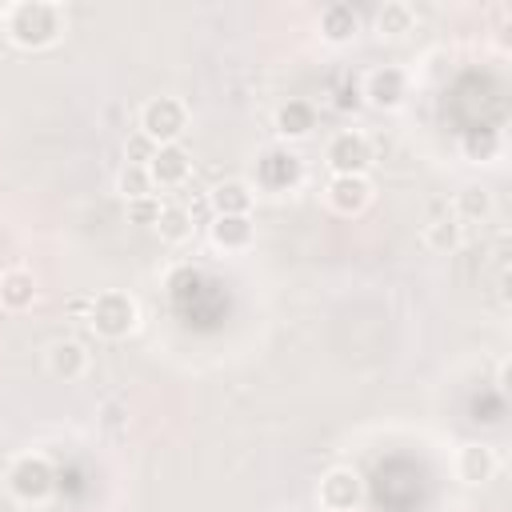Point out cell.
<instances>
[{
  "label": "cell",
  "mask_w": 512,
  "mask_h": 512,
  "mask_svg": "<svg viewBox=\"0 0 512 512\" xmlns=\"http://www.w3.org/2000/svg\"><path fill=\"white\" fill-rule=\"evenodd\" d=\"M208 200H212L216 216H248V208H252V188H248L244 180H220Z\"/></svg>",
  "instance_id": "5bb4252c"
},
{
  "label": "cell",
  "mask_w": 512,
  "mask_h": 512,
  "mask_svg": "<svg viewBox=\"0 0 512 512\" xmlns=\"http://www.w3.org/2000/svg\"><path fill=\"white\" fill-rule=\"evenodd\" d=\"M300 180V156L288 148H268L260 160V184L264 188H292Z\"/></svg>",
  "instance_id": "30bf717a"
},
{
  "label": "cell",
  "mask_w": 512,
  "mask_h": 512,
  "mask_svg": "<svg viewBox=\"0 0 512 512\" xmlns=\"http://www.w3.org/2000/svg\"><path fill=\"white\" fill-rule=\"evenodd\" d=\"M32 300H36V280H32V272H28V268H8V272L0 276V304L12 308V312H20V308H28Z\"/></svg>",
  "instance_id": "9a60e30c"
},
{
  "label": "cell",
  "mask_w": 512,
  "mask_h": 512,
  "mask_svg": "<svg viewBox=\"0 0 512 512\" xmlns=\"http://www.w3.org/2000/svg\"><path fill=\"white\" fill-rule=\"evenodd\" d=\"M84 368H88V352H84V344L80 340H56L52 348H48V372L56 376V380H80L84 376Z\"/></svg>",
  "instance_id": "8fae6325"
},
{
  "label": "cell",
  "mask_w": 512,
  "mask_h": 512,
  "mask_svg": "<svg viewBox=\"0 0 512 512\" xmlns=\"http://www.w3.org/2000/svg\"><path fill=\"white\" fill-rule=\"evenodd\" d=\"M364 96H368L376 108H396V104H404V96H408V76H404V68H396V64L372 68L368 80H364Z\"/></svg>",
  "instance_id": "52a82bcc"
},
{
  "label": "cell",
  "mask_w": 512,
  "mask_h": 512,
  "mask_svg": "<svg viewBox=\"0 0 512 512\" xmlns=\"http://www.w3.org/2000/svg\"><path fill=\"white\" fill-rule=\"evenodd\" d=\"M160 200L156 196H140V200H128V220L132 224H152L156 228V220H160Z\"/></svg>",
  "instance_id": "d4e9b609"
},
{
  "label": "cell",
  "mask_w": 512,
  "mask_h": 512,
  "mask_svg": "<svg viewBox=\"0 0 512 512\" xmlns=\"http://www.w3.org/2000/svg\"><path fill=\"white\" fill-rule=\"evenodd\" d=\"M184 128H188V108L176 96H152L140 108V132L152 144H180Z\"/></svg>",
  "instance_id": "7a4b0ae2"
},
{
  "label": "cell",
  "mask_w": 512,
  "mask_h": 512,
  "mask_svg": "<svg viewBox=\"0 0 512 512\" xmlns=\"http://www.w3.org/2000/svg\"><path fill=\"white\" fill-rule=\"evenodd\" d=\"M368 200H372L368 176H332V184H328V204H332L336 212L356 216V212L368 208Z\"/></svg>",
  "instance_id": "9c48e42d"
},
{
  "label": "cell",
  "mask_w": 512,
  "mask_h": 512,
  "mask_svg": "<svg viewBox=\"0 0 512 512\" xmlns=\"http://www.w3.org/2000/svg\"><path fill=\"white\" fill-rule=\"evenodd\" d=\"M156 232H160V240H168V244H184V240L192 236V212L180 208V204H164V208H160V220H156Z\"/></svg>",
  "instance_id": "ac0fdd59"
},
{
  "label": "cell",
  "mask_w": 512,
  "mask_h": 512,
  "mask_svg": "<svg viewBox=\"0 0 512 512\" xmlns=\"http://www.w3.org/2000/svg\"><path fill=\"white\" fill-rule=\"evenodd\" d=\"M188 168H192V156H188V148H184V144H160V148H156V156H152V164H148L152 188H156V184H160V188L184 184Z\"/></svg>",
  "instance_id": "ba28073f"
},
{
  "label": "cell",
  "mask_w": 512,
  "mask_h": 512,
  "mask_svg": "<svg viewBox=\"0 0 512 512\" xmlns=\"http://www.w3.org/2000/svg\"><path fill=\"white\" fill-rule=\"evenodd\" d=\"M324 156H328V164H332L336 176H364L368 164H372V144L360 132L344 128V132H336L328 140V152Z\"/></svg>",
  "instance_id": "5b68a950"
},
{
  "label": "cell",
  "mask_w": 512,
  "mask_h": 512,
  "mask_svg": "<svg viewBox=\"0 0 512 512\" xmlns=\"http://www.w3.org/2000/svg\"><path fill=\"white\" fill-rule=\"evenodd\" d=\"M316 128V108L308 104V100H288V104H280V112H276V132L284 136V140H300V136H308Z\"/></svg>",
  "instance_id": "4fadbf2b"
},
{
  "label": "cell",
  "mask_w": 512,
  "mask_h": 512,
  "mask_svg": "<svg viewBox=\"0 0 512 512\" xmlns=\"http://www.w3.org/2000/svg\"><path fill=\"white\" fill-rule=\"evenodd\" d=\"M60 32H64V16H60V8L48 4V0H20V4L8 12V36H12L20 48H44V44H52Z\"/></svg>",
  "instance_id": "6da1fadb"
},
{
  "label": "cell",
  "mask_w": 512,
  "mask_h": 512,
  "mask_svg": "<svg viewBox=\"0 0 512 512\" xmlns=\"http://www.w3.org/2000/svg\"><path fill=\"white\" fill-rule=\"evenodd\" d=\"M488 212H492V196L480 184L460 188V196H456V220H488Z\"/></svg>",
  "instance_id": "ffe728a7"
},
{
  "label": "cell",
  "mask_w": 512,
  "mask_h": 512,
  "mask_svg": "<svg viewBox=\"0 0 512 512\" xmlns=\"http://www.w3.org/2000/svg\"><path fill=\"white\" fill-rule=\"evenodd\" d=\"M424 240H428V248H436V252H456V248H460V220H456V216L432 220L428 232H424Z\"/></svg>",
  "instance_id": "44dd1931"
},
{
  "label": "cell",
  "mask_w": 512,
  "mask_h": 512,
  "mask_svg": "<svg viewBox=\"0 0 512 512\" xmlns=\"http://www.w3.org/2000/svg\"><path fill=\"white\" fill-rule=\"evenodd\" d=\"M88 324H92L100 336L120 340V336H128V332L136 328V300H132L128 292H100V296H92V304H88Z\"/></svg>",
  "instance_id": "3957f363"
},
{
  "label": "cell",
  "mask_w": 512,
  "mask_h": 512,
  "mask_svg": "<svg viewBox=\"0 0 512 512\" xmlns=\"http://www.w3.org/2000/svg\"><path fill=\"white\" fill-rule=\"evenodd\" d=\"M496 148H500V136H496L492 128H472V132L464 136V152H468V160H492Z\"/></svg>",
  "instance_id": "7402d4cb"
},
{
  "label": "cell",
  "mask_w": 512,
  "mask_h": 512,
  "mask_svg": "<svg viewBox=\"0 0 512 512\" xmlns=\"http://www.w3.org/2000/svg\"><path fill=\"white\" fill-rule=\"evenodd\" d=\"M356 28H360V16H356V8H352V4H344V0H336V4H328V8L320 12V36H324V40H332V44L352 40V36H356Z\"/></svg>",
  "instance_id": "7c38bea8"
},
{
  "label": "cell",
  "mask_w": 512,
  "mask_h": 512,
  "mask_svg": "<svg viewBox=\"0 0 512 512\" xmlns=\"http://www.w3.org/2000/svg\"><path fill=\"white\" fill-rule=\"evenodd\" d=\"M212 240L228 252L236 248H248L252 244V220L248 216H216L212 220Z\"/></svg>",
  "instance_id": "e0dca14e"
},
{
  "label": "cell",
  "mask_w": 512,
  "mask_h": 512,
  "mask_svg": "<svg viewBox=\"0 0 512 512\" xmlns=\"http://www.w3.org/2000/svg\"><path fill=\"white\" fill-rule=\"evenodd\" d=\"M360 496H364V484L352 468H328L320 476V504L328 512H352L360 504Z\"/></svg>",
  "instance_id": "8992f818"
},
{
  "label": "cell",
  "mask_w": 512,
  "mask_h": 512,
  "mask_svg": "<svg viewBox=\"0 0 512 512\" xmlns=\"http://www.w3.org/2000/svg\"><path fill=\"white\" fill-rule=\"evenodd\" d=\"M412 24H416V16H412V8L404 0H388L376 12V32L380 36H404V32H412Z\"/></svg>",
  "instance_id": "d6986e66"
},
{
  "label": "cell",
  "mask_w": 512,
  "mask_h": 512,
  "mask_svg": "<svg viewBox=\"0 0 512 512\" xmlns=\"http://www.w3.org/2000/svg\"><path fill=\"white\" fill-rule=\"evenodd\" d=\"M456 468H460V480L484 484V480H492V472H496V456H492L488 444H464Z\"/></svg>",
  "instance_id": "2e32d148"
},
{
  "label": "cell",
  "mask_w": 512,
  "mask_h": 512,
  "mask_svg": "<svg viewBox=\"0 0 512 512\" xmlns=\"http://www.w3.org/2000/svg\"><path fill=\"white\" fill-rule=\"evenodd\" d=\"M120 192H124L128 200L152 196V176H148V168H140V164H124V168H120Z\"/></svg>",
  "instance_id": "603a6c76"
},
{
  "label": "cell",
  "mask_w": 512,
  "mask_h": 512,
  "mask_svg": "<svg viewBox=\"0 0 512 512\" xmlns=\"http://www.w3.org/2000/svg\"><path fill=\"white\" fill-rule=\"evenodd\" d=\"M8 488H12V496L36 504V500L52 496L56 472H52V464H48L44 456H20V460L8 468Z\"/></svg>",
  "instance_id": "277c9868"
},
{
  "label": "cell",
  "mask_w": 512,
  "mask_h": 512,
  "mask_svg": "<svg viewBox=\"0 0 512 512\" xmlns=\"http://www.w3.org/2000/svg\"><path fill=\"white\" fill-rule=\"evenodd\" d=\"M156 148H160V144H152L144 132H132V136H128V144H124V156H128V164L148 168V164H152V156H156Z\"/></svg>",
  "instance_id": "cb8c5ba5"
}]
</instances>
